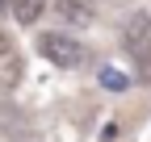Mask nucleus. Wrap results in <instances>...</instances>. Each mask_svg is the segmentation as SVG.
Returning <instances> with one entry per match:
<instances>
[{"mask_svg": "<svg viewBox=\"0 0 151 142\" xmlns=\"http://www.w3.org/2000/svg\"><path fill=\"white\" fill-rule=\"evenodd\" d=\"M46 4H50V0H13V9H9V13H13V21H17V25H34L38 17H42Z\"/></svg>", "mask_w": 151, "mask_h": 142, "instance_id": "5", "label": "nucleus"}, {"mask_svg": "<svg viewBox=\"0 0 151 142\" xmlns=\"http://www.w3.org/2000/svg\"><path fill=\"white\" fill-rule=\"evenodd\" d=\"M122 46H126L130 63L139 67V75L151 80V17H147V13H134V17L126 21V29H122Z\"/></svg>", "mask_w": 151, "mask_h": 142, "instance_id": "2", "label": "nucleus"}, {"mask_svg": "<svg viewBox=\"0 0 151 142\" xmlns=\"http://www.w3.org/2000/svg\"><path fill=\"white\" fill-rule=\"evenodd\" d=\"M21 55H17V46L9 42H0V96H9L17 92V84H21Z\"/></svg>", "mask_w": 151, "mask_h": 142, "instance_id": "3", "label": "nucleus"}, {"mask_svg": "<svg viewBox=\"0 0 151 142\" xmlns=\"http://www.w3.org/2000/svg\"><path fill=\"white\" fill-rule=\"evenodd\" d=\"M34 50L42 55L46 63H55L59 71H76L88 63V46L80 38H71V33H59V29H42L34 38Z\"/></svg>", "mask_w": 151, "mask_h": 142, "instance_id": "1", "label": "nucleus"}, {"mask_svg": "<svg viewBox=\"0 0 151 142\" xmlns=\"http://www.w3.org/2000/svg\"><path fill=\"white\" fill-rule=\"evenodd\" d=\"M97 80H101V88H109V92H126V75H122V71H113V67H105Z\"/></svg>", "mask_w": 151, "mask_h": 142, "instance_id": "6", "label": "nucleus"}, {"mask_svg": "<svg viewBox=\"0 0 151 142\" xmlns=\"http://www.w3.org/2000/svg\"><path fill=\"white\" fill-rule=\"evenodd\" d=\"M50 9H55V17H59L63 25H76V29H88L92 17H97V13L84 4V0H55Z\"/></svg>", "mask_w": 151, "mask_h": 142, "instance_id": "4", "label": "nucleus"}, {"mask_svg": "<svg viewBox=\"0 0 151 142\" xmlns=\"http://www.w3.org/2000/svg\"><path fill=\"white\" fill-rule=\"evenodd\" d=\"M9 9H13V0H0V17H4V13H9Z\"/></svg>", "mask_w": 151, "mask_h": 142, "instance_id": "7", "label": "nucleus"}]
</instances>
